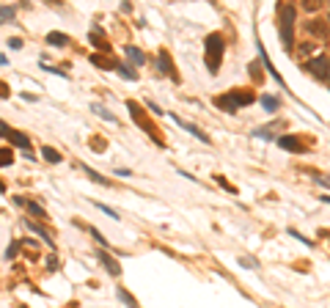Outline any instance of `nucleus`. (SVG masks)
I'll return each mask as SVG.
<instances>
[{"mask_svg":"<svg viewBox=\"0 0 330 308\" xmlns=\"http://www.w3.org/2000/svg\"><path fill=\"white\" fill-rule=\"evenodd\" d=\"M308 72L319 80H330V58L319 55V58H311L308 61Z\"/></svg>","mask_w":330,"mask_h":308,"instance_id":"nucleus-4","label":"nucleus"},{"mask_svg":"<svg viewBox=\"0 0 330 308\" xmlns=\"http://www.w3.org/2000/svg\"><path fill=\"white\" fill-rule=\"evenodd\" d=\"M25 223H28V229L33 231V234H39V237H42L47 245H52V240H50V234H47V229H42V226H39V223H33V220H25Z\"/></svg>","mask_w":330,"mask_h":308,"instance_id":"nucleus-15","label":"nucleus"},{"mask_svg":"<svg viewBox=\"0 0 330 308\" xmlns=\"http://www.w3.org/2000/svg\"><path fill=\"white\" fill-rule=\"evenodd\" d=\"M9 47H14V50H19V47H22V39H9Z\"/></svg>","mask_w":330,"mask_h":308,"instance_id":"nucleus-38","label":"nucleus"},{"mask_svg":"<svg viewBox=\"0 0 330 308\" xmlns=\"http://www.w3.org/2000/svg\"><path fill=\"white\" fill-rule=\"evenodd\" d=\"M83 171H85V173H88V176H91V179H94V182H99V185H108V179H105V176H99V173H94V171H91V168H83Z\"/></svg>","mask_w":330,"mask_h":308,"instance_id":"nucleus-29","label":"nucleus"},{"mask_svg":"<svg viewBox=\"0 0 330 308\" xmlns=\"http://www.w3.org/2000/svg\"><path fill=\"white\" fill-rule=\"evenodd\" d=\"M278 146H281V149H286V152H295V154L305 152L303 140H300V138H295V135H283V138H278Z\"/></svg>","mask_w":330,"mask_h":308,"instance_id":"nucleus-6","label":"nucleus"},{"mask_svg":"<svg viewBox=\"0 0 330 308\" xmlns=\"http://www.w3.org/2000/svg\"><path fill=\"white\" fill-rule=\"evenodd\" d=\"M42 152H44V160H47V163H61V154L55 152L52 146H44Z\"/></svg>","mask_w":330,"mask_h":308,"instance_id":"nucleus-19","label":"nucleus"},{"mask_svg":"<svg viewBox=\"0 0 330 308\" xmlns=\"http://www.w3.org/2000/svg\"><path fill=\"white\" fill-rule=\"evenodd\" d=\"M248 72H251V77H253V80H262V61H251Z\"/></svg>","mask_w":330,"mask_h":308,"instance_id":"nucleus-20","label":"nucleus"},{"mask_svg":"<svg viewBox=\"0 0 330 308\" xmlns=\"http://www.w3.org/2000/svg\"><path fill=\"white\" fill-rule=\"evenodd\" d=\"M14 163V154H11V149H0V168L3 165H11Z\"/></svg>","mask_w":330,"mask_h":308,"instance_id":"nucleus-21","label":"nucleus"},{"mask_svg":"<svg viewBox=\"0 0 330 308\" xmlns=\"http://www.w3.org/2000/svg\"><path fill=\"white\" fill-rule=\"evenodd\" d=\"M256 138H264V140H275V135L270 132V127H262V129H253Z\"/></svg>","mask_w":330,"mask_h":308,"instance_id":"nucleus-26","label":"nucleus"},{"mask_svg":"<svg viewBox=\"0 0 330 308\" xmlns=\"http://www.w3.org/2000/svg\"><path fill=\"white\" fill-rule=\"evenodd\" d=\"M295 17H297L295 6L283 3V6L278 9V19H281V42L286 44V47H292V42H295V36H292V28H295Z\"/></svg>","mask_w":330,"mask_h":308,"instance_id":"nucleus-3","label":"nucleus"},{"mask_svg":"<svg viewBox=\"0 0 330 308\" xmlns=\"http://www.w3.org/2000/svg\"><path fill=\"white\" fill-rule=\"evenodd\" d=\"M314 47H316V44H314V42H308V44H303V47H300V52H303V55H308V52H311Z\"/></svg>","mask_w":330,"mask_h":308,"instance_id":"nucleus-35","label":"nucleus"},{"mask_svg":"<svg viewBox=\"0 0 330 308\" xmlns=\"http://www.w3.org/2000/svg\"><path fill=\"white\" fill-rule=\"evenodd\" d=\"M289 234H292L295 240H300V242H303V245H308V248H314V240H308V237H303V234H297L295 229H289Z\"/></svg>","mask_w":330,"mask_h":308,"instance_id":"nucleus-27","label":"nucleus"},{"mask_svg":"<svg viewBox=\"0 0 330 308\" xmlns=\"http://www.w3.org/2000/svg\"><path fill=\"white\" fill-rule=\"evenodd\" d=\"M262 105H264V110H267V113H275L281 108V99H278V96H272V94H264Z\"/></svg>","mask_w":330,"mask_h":308,"instance_id":"nucleus-13","label":"nucleus"},{"mask_svg":"<svg viewBox=\"0 0 330 308\" xmlns=\"http://www.w3.org/2000/svg\"><path fill=\"white\" fill-rule=\"evenodd\" d=\"M173 121H176V124H179V127H182V129H187V132H190V135H193V138H198L201 143H209V135H204V132H201V129H198V127H195V124H187V121L176 119V116H173Z\"/></svg>","mask_w":330,"mask_h":308,"instance_id":"nucleus-10","label":"nucleus"},{"mask_svg":"<svg viewBox=\"0 0 330 308\" xmlns=\"http://www.w3.org/2000/svg\"><path fill=\"white\" fill-rule=\"evenodd\" d=\"M91 108H94V113H96V116H102L105 121H119L116 116H113V113L108 110V108H102V105H91Z\"/></svg>","mask_w":330,"mask_h":308,"instance_id":"nucleus-18","label":"nucleus"},{"mask_svg":"<svg viewBox=\"0 0 330 308\" xmlns=\"http://www.w3.org/2000/svg\"><path fill=\"white\" fill-rule=\"evenodd\" d=\"M308 31H311L314 36H319V39L328 36V25H322V22H308Z\"/></svg>","mask_w":330,"mask_h":308,"instance_id":"nucleus-17","label":"nucleus"},{"mask_svg":"<svg viewBox=\"0 0 330 308\" xmlns=\"http://www.w3.org/2000/svg\"><path fill=\"white\" fill-rule=\"evenodd\" d=\"M251 102H253V94H248V91H229V94H220L218 99H215V105L226 113H234V110H239V108H245V105H251Z\"/></svg>","mask_w":330,"mask_h":308,"instance_id":"nucleus-2","label":"nucleus"},{"mask_svg":"<svg viewBox=\"0 0 330 308\" xmlns=\"http://www.w3.org/2000/svg\"><path fill=\"white\" fill-rule=\"evenodd\" d=\"M204 50H206V69L209 75H218L220 63H223V52H226V42L220 33H209L204 39Z\"/></svg>","mask_w":330,"mask_h":308,"instance_id":"nucleus-1","label":"nucleus"},{"mask_svg":"<svg viewBox=\"0 0 330 308\" xmlns=\"http://www.w3.org/2000/svg\"><path fill=\"white\" fill-rule=\"evenodd\" d=\"M9 124H6V121H0V138H6V135H9Z\"/></svg>","mask_w":330,"mask_h":308,"instance_id":"nucleus-36","label":"nucleus"},{"mask_svg":"<svg viewBox=\"0 0 330 308\" xmlns=\"http://www.w3.org/2000/svg\"><path fill=\"white\" fill-rule=\"evenodd\" d=\"M88 231H91V237H94V240H96V242H99L102 248L108 245V240H105V237H102V234H99V231H96V229H88Z\"/></svg>","mask_w":330,"mask_h":308,"instance_id":"nucleus-30","label":"nucleus"},{"mask_svg":"<svg viewBox=\"0 0 330 308\" xmlns=\"http://www.w3.org/2000/svg\"><path fill=\"white\" fill-rule=\"evenodd\" d=\"M94 204L99 206V209H102V212H105V215H108V217H113V220H116V217H119V212H116V209H110V206L99 204V201H94Z\"/></svg>","mask_w":330,"mask_h":308,"instance_id":"nucleus-28","label":"nucleus"},{"mask_svg":"<svg viewBox=\"0 0 330 308\" xmlns=\"http://www.w3.org/2000/svg\"><path fill=\"white\" fill-rule=\"evenodd\" d=\"M17 250H19V242H11L9 250H6V259H14V256H17Z\"/></svg>","mask_w":330,"mask_h":308,"instance_id":"nucleus-31","label":"nucleus"},{"mask_svg":"<svg viewBox=\"0 0 330 308\" xmlns=\"http://www.w3.org/2000/svg\"><path fill=\"white\" fill-rule=\"evenodd\" d=\"M0 96H3V99L9 96V88H3V83H0Z\"/></svg>","mask_w":330,"mask_h":308,"instance_id":"nucleus-40","label":"nucleus"},{"mask_svg":"<svg viewBox=\"0 0 330 308\" xmlns=\"http://www.w3.org/2000/svg\"><path fill=\"white\" fill-rule=\"evenodd\" d=\"M116 72H119V75L124 77V80H138V75H135V69H129L127 63H119V66H116Z\"/></svg>","mask_w":330,"mask_h":308,"instance_id":"nucleus-16","label":"nucleus"},{"mask_svg":"<svg viewBox=\"0 0 330 308\" xmlns=\"http://www.w3.org/2000/svg\"><path fill=\"white\" fill-rule=\"evenodd\" d=\"M99 262H102V267L108 270L110 275H121V264L116 262V259L110 256V253H105V250H99Z\"/></svg>","mask_w":330,"mask_h":308,"instance_id":"nucleus-7","label":"nucleus"},{"mask_svg":"<svg viewBox=\"0 0 330 308\" xmlns=\"http://www.w3.org/2000/svg\"><path fill=\"white\" fill-rule=\"evenodd\" d=\"M14 14H17V11L9 9V6H3V9H0V17H11V19H14Z\"/></svg>","mask_w":330,"mask_h":308,"instance_id":"nucleus-32","label":"nucleus"},{"mask_svg":"<svg viewBox=\"0 0 330 308\" xmlns=\"http://www.w3.org/2000/svg\"><path fill=\"white\" fill-rule=\"evenodd\" d=\"M316 182H319V185H325V187H330V176H319Z\"/></svg>","mask_w":330,"mask_h":308,"instance_id":"nucleus-39","label":"nucleus"},{"mask_svg":"<svg viewBox=\"0 0 330 308\" xmlns=\"http://www.w3.org/2000/svg\"><path fill=\"white\" fill-rule=\"evenodd\" d=\"M47 262H50V264H47V267H50V270H58V256H55V253H52V256L47 259Z\"/></svg>","mask_w":330,"mask_h":308,"instance_id":"nucleus-34","label":"nucleus"},{"mask_svg":"<svg viewBox=\"0 0 330 308\" xmlns=\"http://www.w3.org/2000/svg\"><path fill=\"white\" fill-rule=\"evenodd\" d=\"M239 262H242V267H259V262H256V259H239Z\"/></svg>","mask_w":330,"mask_h":308,"instance_id":"nucleus-33","label":"nucleus"},{"mask_svg":"<svg viewBox=\"0 0 330 308\" xmlns=\"http://www.w3.org/2000/svg\"><path fill=\"white\" fill-rule=\"evenodd\" d=\"M0 190H3V182H0Z\"/></svg>","mask_w":330,"mask_h":308,"instance_id":"nucleus-42","label":"nucleus"},{"mask_svg":"<svg viewBox=\"0 0 330 308\" xmlns=\"http://www.w3.org/2000/svg\"><path fill=\"white\" fill-rule=\"evenodd\" d=\"M14 146H19V149H28L31 146V138L25 135V132H17V129H9V135H6Z\"/></svg>","mask_w":330,"mask_h":308,"instance_id":"nucleus-11","label":"nucleus"},{"mask_svg":"<svg viewBox=\"0 0 330 308\" xmlns=\"http://www.w3.org/2000/svg\"><path fill=\"white\" fill-rule=\"evenodd\" d=\"M303 9L308 11V14H314V11L322 9V0H303Z\"/></svg>","mask_w":330,"mask_h":308,"instance_id":"nucleus-24","label":"nucleus"},{"mask_svg":"<svg viewBox=\"0 0 330 308\" xmlns=\"http://www.w3.org/2000/svg\"><path fill=\"white\" fill-rule=\"evenodd\" d=\"M94 66H99V69H116L113 66V61H108V58H102V55H94Z\"/></svg>","mask_w":330,"mask_h":308,"instance_id":"nucleus-22","label":"nucleus"},{"mask_svg":"<svg viewBox=\"0 0 330 308\" xmlns=\"http://www.w3.org/2000/svg\"><path fill=\"white\" fill-rule=\"evenodd\" d=\"M322 201H325V204H330V196H322Z\"/></svg>","mask_w":330,"mask_h":308,"instance_id":"nucleus-41","label":"nucleus"},{"mask_svg":"<svg viewBox=\"0 0 330 308\" xmlns=\"http://www.w3.org/2000/svg\"><path fill=\"white\" fill-rule=\"evenodd\" d=\"M124 52H127V58L135 63V66H143L146 63V55H143V50H138V47H124Z\"/></svg>","mask_w":330,"mask_h":308,"instance_id":"nucleus-12","label":"nucleus"},{"mask_svg":"<svg viewBox=\"0 0 330 308\" xmlns=\"http://www.w3.org/2000/svg\"><path fill=\"white\" fill-rule=\"evenodd\" d=\"M116 294H119V300H121V303H127V306H138V303H135V297H132L129 292L119 289V292H116Z\"/></svg>","mask_w":330,"mask_h":308,"instance_id":"nucleus-25","label":"nucleus"},{"mask_svg":"<svg viewBox=\"0 0 330 308\" xmlns=\"http://www.w3.org/2000/svg\"><path fill=\"white\" fill-rule=\"evenodd\" d=\"M14 201H17V204H22V206H28V209H31V215H36L39 220H47V212H44V206H39L36 201H28V198H22V196H17Z\"/></svg>","mask_w":330,"mask_h":308,"instance_id":"nucleus-8","label":"nucleus"},{"mask_svg":"<svg viewBox=\"0 0 330 308\" xmlns=\"http://www.w3.org/2000/svg\"><path fill=\"white\" fill-rule=\"evenodd\" d=\"M91 44H94V47H99L102 52H108V50H110V44H108V42H102V36H99V33H91Z\"/></svg>","mask_w":330,"mask_h":308,"instance_id":"nucleus-23","label":"nucleus"},{"mask_svg":"<svg viewBox=\"0 0 330 308\" xmlns=\"http://www.w3.org/2000/svg\"><path fill=\"white\" fill-rule=\"evenodd\" d=\"M157 69H160L162 75L176 77V72H173V63H171V55H168V52H160V55H157Z\"/></svg>","mask_w":330,"mask_h":308,"instance_id":"nucleus-9","label":"nucleus"},{"mask_svg":"<svg viewBox=\"0 0 330 308\" xmlns=\"http://www.w3.org/2000/svg\"><path fill=\"white\" fill-rule=\"evenodd\" d=\"M127 108H129V113H132V119H135V124H138V127H143L146 132H149V135H152L154 140L160 143V138H157V132H154V127H152V124H149V121L143 119V113H141V108H138L135 102H127Z\"/></svg>","mask_w":330,"mask_h":308,"instance_id":"nucleus-5","label":"nucleus"},{"mask_svg":"<svg viewBox=\"0 0 330 308\" xmlns=\"http://www.w3.org/2000/svg\"><path fill=\"white\" fill-rule=\"evenodd\" d=\"M47 44H52V47H66V44H69V36H66V33H55V31H52V33L47 36Z\"/></svg>","mask_w":330,"mask_h":308,"instance_id":"nucleus-14","label":"nucleus"},{"mask_svg":"<svg viewBox=\"0 0 330 308\" xmlns=\"http://www.w3.org/2000/svg\"><path fill=\"white\" fill-rule=\"evenodd\" d=\"M146 108H149V110H152L154 116H160V113H162V110H160V108H157V105H154V102H146Z\"/></svg>","mask_w":330,"mask_h":308,"instance_id":"nucleus-37","label":"nucleus"}]
</instances>
